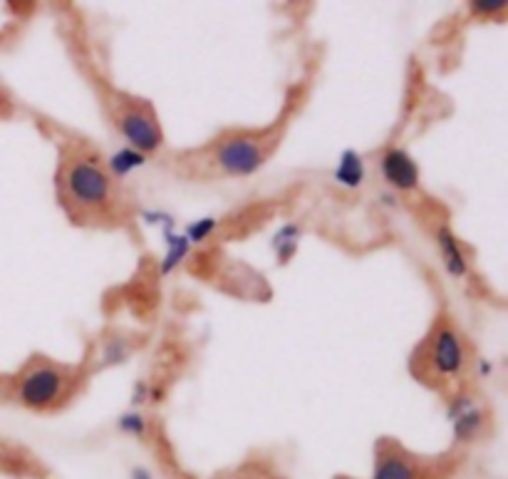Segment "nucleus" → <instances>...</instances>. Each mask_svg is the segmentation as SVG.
<instances>
[{
	"label": "nucleus",
	"mask_w": 508,
	"mask_h": 479,
	"mask_svg": "<svg viewBox=\"0 0 508 479\" xmlns=\"http://www.w3.org/2000/svg\"><path fill=\"white\" fill-rule=\"evenodd\" d=\"M58 144L55 196L75 226L125 229L135 226V204L117 179L105 152L87 137L50 125Z\"/></svg>",
	"instance_id": "1"
},
{
	"label": "nucleus",
	"mask_w": 508,
	"mask_h": 479,
	"mask_svg": "<svg viewBox=\"0 0 508 479\" xmlns=\"http://www.w3.org/2000/svg\"><path fill=\"white\" fill-rule=\"evenodd\" d=\"M296 100L280 112L276 122L266 127H233L223 129L209 142L199 144L193 149H176L162 157V164L179 179L189 182H221L233 177H249L259 172L263 164L276 154L288 132Z\"/></svg>",
	"instance_id": "2"
},
{
	"label": "nucleus",
	"mask_w": 508,
	"mask_h": 479,
	"mask_svg": "<svg viewBox=\"0 0 508 479\" xmlns=\"http://www.w3.org/2000/svg\"><path fill=\"white\" fill-rule=\"evenodd\" d=\"M471 360L474 353L469 338L464 336V331L449 311H439L422 340L412 350L409 373L424 388L456 400L469 390L466 380L471 373Z\"/></svg>",
	"instance_id": "3"
},
{
	"label": "nucleus",
	"mask_w": 508,
	"mask_h": 479,
	"mask_svg": "<svg viewBox=\"0 0 508 479\" xmlns=\"http://www.w3.org/2000/svg\"><path fill=\"white\" fill-rule=\"evenodd\" d=\"M87 363H62L48 355H33L5 383H0V390L25 410L50 415L75 403L87 388Z\"/></svg>",
	"instance_id": "4"
},
{
	"label": "nucleus",
	"mask_w": 508,
	"mask_h": 479,
	"mask_svg": "<svg viewBox=\"0 0 508 479\" xmlns=\"http://www.w3.org/2000/svg\"><path fill=\"white\" fill-rule=\"evenodd\" d=\"M77 68L82 70L87 77L89 87L95 90L99 102L105 107L109 122L117 127V132L125 137L127 142L135 149L146 154H162L164 152V129L159 117L154 112L152 102L139 100V97L129 95L119 87L109 85L97 65L89 60V55H77Z\"/></svg>",
	"instance_id": "5"
},
{
	"label": "nucleus",
	"mask_w": 508,
	"mask_h": 479,
	"mask_svg": "<svg viewBox=\"0 0 508 479\" xmlns=\"http://www.w3.org/2000/svg\"><path fill=\"white\" fill-rule=\"evenodd\" d=\"M434 467L427 465L419 457H414L412 452H407L397 442H382L377 447L374 457V470L370 479H432Z\"/></svg>",
	"instance_id": "6"
},
{
	"label": "nucleus",
	"mask_w": 508,
	"mask_h": 479,
	"mask_svg": "<svg viewBox=\"0 0 508 479\" xmlns=\"http://www.w3.org/2000/svg\"><path fill=\"white\" fill-rule=\"evenodd\" d=\"M384 179L392 184L394 189L402 192H417L419 189V174L414 162L402 152V149H390L382 157Z\"/></svg>",
	"instance_id": "7"
},
{
	"label": "nucleus",
	"mask_w": 508,
	"mask_h": 479,
	"mask_svg": "<svg viewBox=\"0 0 508 479\" xmlns=\"http://www.w3.org/2000/svg\"><path fill=\"white\" fill-rule=\"evenodd\" d=\"M437 229H434V241L441 251V259H444V266L451 273L456 276H466L469 273V263H466V256H464V249L456 241V236L451 234V229L447 226V221H434Z\"/></svg>",
	"instance_id": "8"
},
{
	"label": "nucleus",
	"mask_w": 508,
	"mask_h": 479,
	"mask_svg": "<svg viewBox=\"0 0 508 479\" xmlns=\"http://www.w3.org/2000/svg\"><path fill=\"white\" fill-rule=\"evenodd\" d=\"M13 110H15V102H13V97L0 87V117H10L13 115Z\"/></svg>",
	"instance_id": "9"
}]
</instances>
